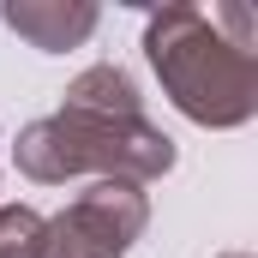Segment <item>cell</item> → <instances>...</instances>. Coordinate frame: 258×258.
Wrapping results in <instances>:
<instances>
[{
    "label": "cell",
    "mask_w": 258,
    "mask_h": 258,
    "mask_svg": "<svg viewBox=\"0 0 258 258\" xmlns=\"http://www.w3.org/2000/svg\"><path fill=\"white\" fill-rule=\"evenodd\" d=\"M66 108H84V114H138V84H132L120 66H90L66 84Z\"/></svg>",
    "instance_id": "cell-5"
},
{
    "label": "cell",
    "mask_w": 258,
    "mask_h": 258,
    "mask_svg": "<svg viewBox=\"0 0 258 258\" xmlns=\"http://www.w3.org/2000/svg\"><path fill=\"white\" fill-rule=\"evenodd\" d=\"M6 24L42 48V54H60V48H78L90 30H96V6L90 0H12L6 6Z\"/></svg>",
    "instance_id": "cell-4"
},
{
    "label": "cell",
    "mask_w": 258,
    "mask_h": 258,
    "mask_svg": "<svg viewBox=\"0 0 258 258\" xmlns=\"http://www.w3.org/2000/svg\"><path fill=\"white\" fill-rule=\"evenodd\" d=\"M18 168L42 186H60L72 174H102V180H156L174 168V144L168 132H156L144 114H84L60 108L48 120H30L12 144Z\"/></svg>",
    "instance_id": "cell-2"
},
{
    "label": "cell",
    "mask_w": 258,
    "mask_h": 258,
    "mask_svg": "<svg viewBox=\"0 0 258 258\" xmlns=\"http://www.w3.org/2000/svg\"><path fill=\"white\" fill-rule=\"evenodd\" d=\"M42 252V216L30 204H6L0 210V258H36Z\"/></svg>",
    "instance_id": "cell-6"
},
{
    "label": "cell",
    "mask_w": 258,
    "mask_h": 258,
    "mask_svg": "<svg viewBox=\"0 0 258 258\" xmlns=\"http://www.w3.org/2000/svg\"><path fill=\"white\" fill-rule=\"evenodd\" d=\"M144 54L186 120L246 126L258 114V18L246 6H162L144 24Z\"/></svg>",
    "instance_id": "cell-1"
},
{
    "label": "cell",
    "mask_w": 258,
    "mask_h": 258,
    "mask_svg": "<svg viewBox=\"0 0 258 258\" xmlns=\"http://www.w3.org/2000/svg\"><path fill=\"white\" fill-rule=\"evenodd\" d=\"M144 222H150V204L132 180H96L54 222H42L36 258H126V246L144 234Z\"/></svg>",
    "instance_id": "cell-3"
},
{
    "label": "cell",
    "mask_w": 258,
    "mask_h": 258,
    "mask_svg": "<svg viewBox=\"0 0 258 258\" xmlns=\"http://www.w3.org/2000/svg\"><path fill=\"white\" fill-rule=\"evenodd\" d=\"M228 258H246V252H228Z\"/></svg>",
    "instance_id": "cell-7"
}]
</instances>
